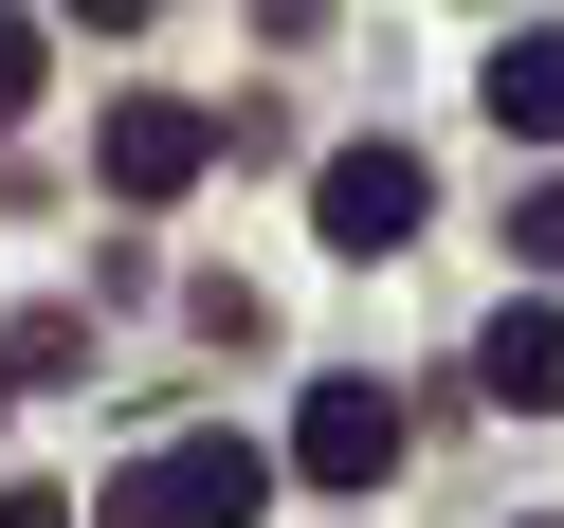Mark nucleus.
Instances as JSON below:
<instances>
[{
	"mask_svg": "<svg viewBox=\"0 0 564 528\" xmlns=\"http://www.w3.org/2000/svg\"><path fill=\"white\" fill-rule=\"evenodd\" d=\"M256 510H273L256 438H164V455H128V474L91 492V528H256Z\"/></svg>",
	"mask_w": 564,
	"mask_h": 528,
	"instance_id": "obj_1",
	"label": "nucleus"
},
{
	"mask_svg": "<svg viewBox=\"0 0 564 528\" xmlns=\"http://www.w3.org/2000/svg\"><path fill=\"white\" fill-rule=\"evenodd\" d=\"M292 474L310 492H382L401 474V401H382V382H310L292 401Z\"/></svg>",
	"mask_w": 564,
	"mask_h": 528,
	"instance_id": "obj_2",
	"label": "nucleus"
},
{
	"mask_svg": "<svg viewBox=\"0 0 564 528\" xmlns=\"http://www.w3.org/2000/svg\"><path fill=\"white\" fill-rule=\"evenodd\" d=\"M310 219H328V256H401L419 237V147H328L310 164Z\"/></svg>",
	"mask_w": 564,
	"mask_h": 528,
	"instance_id": "obj_3",
	"label": "nucleus"
},
{
	"mask_svg": "<svg viewBox=\"0 0 564 528\" xmlns=\"http://www.w3.org/2000/svg\"><path fill=\"white\" fill-rule=\"evenodd\" d=\"M219 147H237L219 110H183V91H128V110H110V201H183Z\"/></svg>",
	"mask_w": 564,
	"mask_h": 528,
	"instance_id": "obj_4",
	"label": "nucleus"
},
{
	"mask_svg": "<svg viewBox=\"0 0 564 528\" xmlns=\"http://www.w3.org/2000/svg\"><path fill=\"white\" fill-rule=\"evenodd\" d=\"M491 128H510V147H564V19L491 37Z\"/></svg>",
	"mask_w": 564,
	"mask_h": 528,
	"instance_id": "obj_5",
	"label": "nucleus"
},
{
	"mask_svg": "<svg viewBox=\"0 0 564 528\" xmlns=\"http://www.w3.org/2000/svg\"><path fill=\"white\" fill-rule=\"evenodd\" d=\"M474 382L510 419H564V310H491V346H474Z\"/></svg>",
	"mask_w": 564,
	"mask_h": 528,
	"instance_id": "obj_6",
	"label": "nucleus"
},
{
	"mask_svg": "<svg viewBox=\"0 0 564 528\" xmlns=\"http://www.w3.org/2000/svg\"><path fill=\"white\" fill-rule=\"evenodd\" d=\"M510 256H528V273H564V183H528V201H510Z\"/></svg>",
	"mask_w": 564,
	"mask_h": 528,
	"instance_id": "obj_7",
	"label": "nucleus"
},
{
	"mask_svg": "<svg viewBox=\"0 0 564 528\" xmlns=\"http://www.w3.org/2000/svg\"><path fill=\"white\" fill-rule=\"evenodd\" d=\"M37 110V19H0V128Z\"/></svg>",
	"mask_w": 564,
	"mask_h": 528,
	"instance_id": "obj_8",
	"label": "nucleus"
},
{
	"mask_svg": "<svg viewBox=\"0 0 564 528\" xmlns=\"http://www.w3.org/2000/svg\"><path fill=\"white\" fill-rule=\"evenodd\" d=\"M0 528H74V492H0Z\"/></svg>",
	"mask_w": 564,
	"mask_h": 528,
	"instance_id": "obj_9",
	"label": "nucleus"
}]
</instances>
